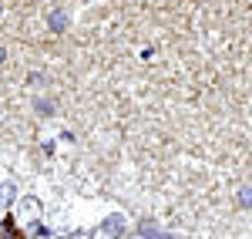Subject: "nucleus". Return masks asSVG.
Masks as SVG:
<instances>
[{
    "label": "nucleus",
    "instance_id": "nucleus-1",
    "mask_svg": "<svg viewBox=\"0 0 252 239\" xmlns=\"http://www.w3.org/2000/svg\"><path fill=\"white\" fill-rule=\"evenodd\" d=\"M155 239H165V236H155Z\"/></svg>",
    "mask_w": 252,
    "mask_h": 239
}]
</instances>
